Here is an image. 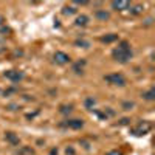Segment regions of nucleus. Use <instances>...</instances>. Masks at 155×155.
I'll use <instances>...</instances> for the list:
<instances>
[{"label":"nucleus","mask_w":155,"mask_h":155,"mask_svg":"<svg viewBox=\"0 0 155 155\" xmlns=\"http://www.w3.org/2000/svg\"><path fill=\"white\" fill-rule=\"evenodd\" d=\"M71 109H73L71 106H62V107H61V112H62V113H70Z\"/></svg>","instance_id":"nucleus-20"},{"label":"nucleus","mask_w":155,"mask_h":155,"mask_svg":"<svg viewBox=\"0 0 155 155\" xmlns=\"http://www.w3.org/2000/svg\"><path fill=\"white\" fill-rule=\"evenodd\" d=\"M150 129H152V124L149 121H141L135 129H132V134L137 135V137H143V135H146L150 130Z\"/></svg>","instance_id":"nucleus-3"},{"label":"nucleus","mask_w":155,"mask_h":155,"mask_svg":"<svg viewBox=\"0 0 155 155\" xmlns=\"http://www.w3.org/2000/svg\"><path fill=\"white\" fill-rule=\"evenodd\" d=\"M65 127H70V129H81L84 126V121L82 120H67L64 123Z\"/></svg>","instance_id":"nucleus-7"},{"label":"nucleus","mask_w":155,"mask_h":155,"mask_svg":"<svg viewBox=\"0 0 155 155\" xmlns=\"http://www.w3.org/2000/svg\"><path fill=\"white\" fill-rule=\"evenodd\" d=\"M53 58H54V62L59 64V65H64V64H68L70 62V56L67 53H62V51H56Z\"/></svg>","instance_id":"nucleus-5"},{"label":"nucleus","mask_w":155,"mask_h":155,"mask_svg":"<svg viewBox=\"0 0 155 155\" xmlns=\"http://www.w3.org/2000/svg\"><path fill=\"white\" fill-rule=\"evenodd\" d=\"M107 155H123V153H121V152H118V150H110Z\"/></svg>","instance_id":"nucleus-22"},{"label":"nucleus","mask_w":155,"mask_h":155,"mask_svg":"<svg viewBox=\"0 0 155 155\" xmlns=\"http://www.w3.org/2000/svg\"><path fill=\"white\" fill-rule=\"evenodd\" d=\"M68 153H70V155H73V153H74V150L70 147V149H67V155H68Z\"/></svg>","instance_id":"nucleus-24"},{"label":"nucleus","mask_w":155,"mask_h":155,"mask_svg":"<svg viewBox=\"0 0 155 155\" xmlns=\"http://www.w3.org/2000/svg\"><path fill=\"white\" fill-rule=\"evenodd\" d=\"M95 17L99 19V20H109V19H110V14H109L107 11H101V9H98V11L95 12Z\"/></svg>","instance_id":"nucleus-9"},{"label":"nucleus","mask_w":155,"mask_h":155,"mask_svg":"<svg viewBox=\"0 0 155 155\" xmlns=\"http://www.w3.org/2000/svg\"><path fill=\"white\" fill-rule=\"evenodd\" d=\"M5 137H6V140L9 141V143H11L12 146H17V144L20 143L19 137H17V135H16L14 132H6V135H5Z\"/></svg>","instance_id":"nucleus-8"},{"label":"nucleus","mask_w":155,"mask_h":155,"mask_svg":"<svg viewBox=\"0 0 155 155\" xmlns=\"http://www.w3.org/2000/svg\"><path fill=\"white\" fill-rule=\"evenodd\" d=\"M143 11H144V6H143V5H135V6H132V14H141Z\"/></svg>","instance_id":"nucleus-16"},{"label":"nucleus","mask_w":155,"mask_h":155,"mask_svg":"<svg viewBox=\"0 0 155 155\" xmlns=\"http://www.w3.org/2000/svg\"><path fill=\"white\" fill-rule=\"evenodd\" d=\"M129 6H130V2H127V0H113L112 2V8L116 9V11L127 9Z\"/></svg>","instance_id":"nucleus-6"},{"label":"nucleus","mask_w":155,"mask_h":155,"mask_svg":"<svg viewBox=\"0 0 155 155\" xmlns=\"http://www.w3.org/2000/svg\"><path fill=\"white\" fill-rule=\"evenodd\" d=\"M85 65V61H79L73 65V71L74 73H82V67Z\"/></svg>","instance_id":"nucleus-14"},{"label":"nucleus","mask_w":155,"mask_h":155,"mask_svg":"<svg viewBox=\"0 0 155 155\" xmlns=\"http://www.w3.org/2000/svg\"><path fill=\"white\" fill-rule=\"evenodd\" d=\"M88 2H85V0H76L74 2V5H87Z\"/></svg>","instance_id":"nucleus-21"},{"label":"nucleus","mask_w":155,"mask_h":155,"mask_svg":"<svg viewBox=\"0 0 155 155\" xmlns=\"http://www.w3.org/2000/svg\"><path fill=\"white\" fill-rule=\"evenodd\" d=\"M134 106H135L134 102H123V109H124V110H130Z\"/></svg>","instance_id":"nucleus-19"},{"label":"nucleus","mask_w":155,"mask_h":155,"mask_svg":"<svg viewBox=\"0 0 155 155\" xmlns=\"http://www.w3.org/2000/svg\"><path fill=\"white\" fill-rule=\"evenodd\" d=\"M5 78L12 82H19L23 79V73L19 70H8V71H5Z\"/></svg>","instance_id":"nucleus-4"},{"label":"nucleus","mask_w":155,"mask_h":155,"mask_svg":"<svg viewBox=\"0 0 155 155\" xmlns=\"http://www.w3.org/2000/svg\"><path fill=\"white\" fill-rule=\"evenodd\" d=\"M116 39H118V36L116 34H107V36H104V37H101V42H104V44H112V42H115Z\"/></svg>","instance_id":"nucleus-12"},{"label":"nucleus","mask_w":155,"mask_h":155,"mask_svg":"<svg viewBox=\"0 0 155 155\" xmlns=\"http://www.w3.org/2000/svg\"><path fill=\"white\" fill-rule=\"evenodd\" d=\"M143 98L147 99V101H153L155 99V88H150V90H147V92H144Z\"/></svg>","instance_id":"nucleus-13"},{"label":"nucleus","mask_w":155,"mask_h":155,"mask_svg":"<svg viewBox=\"0 0 155 155\" xmlns=\"http://www.w3.org/2000/svg\"><path fill=\"white\" fill-rule=\"evenodd\" d=\"M112 56H113L115 61H118V62H121V64L129 62V61H130V58H132V50H130V45H129V42H127V41L120 42V45L112 51Z\"/></svg>","instance_id":"nucleus-1"},{"label":"nucleus","mask_w":155,"mask_h":155,"mask_svg":"<svg viewBox=\"0 0 155 155\" xmlns=\"http://www.w3.org/2000/svg\"><path fill=\"white\" fill-rule=\"evenodd\" d=\"M19 155H36V152L30 146H23V147L19 149Z\"/></svg>","instance_id":"nucleus-10"},{"label":"nucleus","mask_w":155,"mask_h":155,"mask_svg":"<svg viewBox=\"0 0 155 155\" xmlns=\"http://www.w3.org/2000/svg\"><path fill=\"white\" fill-rule=\"evenodd\" d=\"M129 121H130L129 118H123V120H121L120 123H121V124H129Z\"/></svg>","instance_id":"nucleus-23"},{"label":"nucleus","mask_w":155,"mask_h":155,"mask_svg":"<svg viewBox=\"0 0 155 155\" xmlns=\"http://www.w3.org/2000/svg\"><path fill=\"white\" fill-rule=\"evenodd\" d=\"M87 22H88V17L87 16H84V14H81V16H78L76 17V25L78 27H84V25H87Z\"/></svg>","instance_id":"nucleus-11"},{"label":"nucleus","mask_w":155,"mask_h":155,"mask_svg":"<svg viewBox=\"0 0 155 155\" xmlns=\"http://www.w3.org/2000/svg\"><path fill=\"white\" fill-rule=\"evenodd\" d=\"M74 44H76V45H79V47H84V48H88V47H90V44H88L87 41H84V39H78Z\"/></svg>","instance_id":"nucleus-17"},{"label":"nucleus","mask_w":155,"mask_h":155,"mask_svg":"<svg viewBox=\"0 0 155 155\" xmlns=\"http://www.w3.org/2000/svg\"><path fill=\"white\" fill-rule=\"evenodd\" d=\"M62 12L65 16H71V14H76V8H73V6H64Z\"/></svg>","instance_id":"nucleus-15"},{"label":"nucleus","mask_w":155,"mask_h":155,"mask_svg":"<svg viewBox=\"0 0 155 155\" xmlns=\"http://www.w3.org/2000/svg\"><path fill=\"white\" fill-rule=\"evenodd\" d=\"M104 79L109 82V84H112V85H120V87H123V85H126V78L121 74V73H113V74H107V76H104Z\"/></svg>","instance_id":"nucleus-2"},{"label":"nucleus","mask_w":155,"mask_h":155,"mask_svg":"<svg viewBox=\"0 0 155 155\" xmlns=\"http://www.w3.org/2000/svg\"><path fill=\"white\" fill-rule=\"evenodd\" d=\"M95 104H96V101H95L93 98H88V99L85 101V107H87V109H92Z\"/></svg>","instance_id":"nucleus-18"},{"label":"nucleus","mask_w":155,"mask_h":155,"mask_svg":"<svg viewBox=\"0 0 155 155\" xmlns=\"http://www.w3.org/2000/svg\"><path fill=\"white\" fill-rule=\"evenodd\" d=\"M50 155H58V149H53V150L50 152Z\"/></svg>","instance_id":"nucleus-25"}]
</instances>
